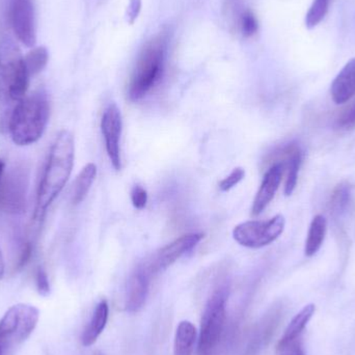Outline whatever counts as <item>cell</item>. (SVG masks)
Returning a JSON list of instances; mask_svg holds the SVG:
<instances>
[{"label": "cell", "instance_id": "obj_1", "mask_svg": "<svg viewBox=\"0 0 355 355\" xmlns=\"http://www.w3.org/2000/svg\"><path fill=\"white\" fill-rule=\"evenodd\" d=\"M74 137L68 130H62L50 149L49 157L40 182L37 193L35 221L42 220L48 207L60 193L74 166Z\"/></svg>", "mask_w": 355, "mask_h": 355}, {"label": "cell", "instance_id": "obj_2", "mask_svg": "<svg viewBox=\"0 0 355 355\" xmlns=\"http://www.w3.org/2000/svg\"><path fill=\"white\" fill-rule=\"evenodd\" d=\"M50 118V103L43 92H35L16 104L8 121V131L17 146L37 143L45 132Z\"/></svg>", "mask_w": 355, "mask_h": 355}, {"label": "cell", "instance_id": "obj_3", "mask_svg": "<svg viewBox=\"0 0 355 355\" xmlns=\"http://www.w3.org/2000/svg\"><path fill=\"white\" fill-rule=\"evenodd\" d=\"M166 39L151 40L141 50L128 87V97L137 102L145 98L162 79L166 60Z\"/></svg>", "mask_w": 355, "mask_h": 355}, {"label": "cell", "instance_id": "obj_4", "mask_svg": "<svg viewBox=\"0 0 355 355\" xmlns=\"http://www.w3.org/2000/svg\"><path fill=\"white\" fill-rule=\"evenodd\" d=\"M24 58L18 48L4 42L0 46V101L19 103L26 97L29 85Z\"/></svg>", "mask_w": 355, "mask_h": 355}, {"label": "cell", "instance_id": "obj_5", "mask_svg": "<svg viewBox=\"0 0 355 355\" xmlns=\"http://www.w3.org/2000/svg\"><path fill=\"white\" fill-rule=\"evenodd\" d=\"M229 288L220 285L211 294L205 306L198 339V354L212 355L218 346L227 321Z\"/></svg>", "mask_w": 355, "mask_h": 355}, {"label": "cell", "instance_id": "obj_6", "mask_svg": "<svg viewBox=\"0 0 355 355\" xmlns=\"http://www.w3.org/2000/svg\"><path fill=\"white\" fill-rule=\"evenodd\" d=\"M40 312L31 304L10 306L0 320V346L20 344L28 339L39 322Z\"/></svg>", "mask_w": 355, "mask_h": 355}, {"label": "cell", "instance_id": "obj_7", "mask_svg": "<svg viewBox=\"0 0 355 355\" xmlns=\"http://www.w3.org/2000/svg\"><path fill=\"white\" fill-rule=\"evenodd\" d=\"M283 215H275L268 220H250L236 225L233 237L244 248H261L275 242L285 230Z\"/></svg>", "mask_w": 355, "mask_h": 355}, {"label": "cell", "instance_id": "obj_8", "mask_svg": "<svg viewBox=\"0 0 355 355\" xmlns=\"http://www.w3.org/2000/svg\"><path fill=\"white\" fill-rule=\"evenodd\" d=\"M28 187V173L25 168H12L2 177L0 186V206L6 213L21 214L26 206V193Z\"/></svg>", "mask_w": 355, "mask_h": 355}, {"label": "cell", "instance_id": "obj_9", "mask_svg": "<svg viewBox=\"0 0 355 355\" xmlns=\"http://www.w3.org/2000/svg\"><path fill=\"white\" fill-rule=\"evenodd\" d=\"M8 21L16 37L26 47H33L37 41L35 12L33 0H10Z\"/></svg>", "mask_w": 355, "mask_h": 355}, {"label": "cell", "instance_id": "obj_10", "mask_svg": "<svg viewBox=\"0 0 355 355\" xmlns=\"http://www.w3.org/2000/svg\"><path fill=\"white\" fill-rule=\"evenodd\" d=\"M122 114L116 104H110L104 110L101 120V130L105 141L106 152L114 170L121 171V135H122Z\"/></svg>", "mask_w": 355, "mask_h": 355}, {"label": "cell", "instance_id": "obj_11", "mask_svg": "<svg viewBox=\"0 0 355 355\" xmlns=\"http://www.w3.org/2000/svg\"><path fill=\"white\" fill-rule=\"evenodd\" d=\"M155 271L151 263L139 265L131 275L127 289L126 309L129 313H137L145 306L149 294L150 283Z\"/></svg>", "mask_w": 355, "mask_h": 355}, {"label": "cell", "instance_id": "obj_12", "mask_svg": "<svg viewBox=\"0 0 355 355\" xmlns=\"http://www.w3.org/2000/svg\"><path fill=\"white\" fill-rule=\"evenodd\" d=\"M204 238L202 233H189L181 236L159 250L151 261V266L155 273L172 266L183 254L196 248Z\"/></svg>", "mask_w": 355, "mask_h": 355}, {"label": "cell", "instance_id": "obj_13", "mask_svg": "<svg viewBox=\"0 0 355 355\" xmlns=\"http://www.w3.org/2000/svg\"><path fill=\"white\" fill-rule=\"evenodd\" d=\"M284 172L285 166L283 162H277L267 171L252 202V213L254 216L260 215L270 204L281 185Z\"/></svg>", "mask_w": 355, "mask_h": 355}, {"label": "cell", "instance_id": "obj_14", "mask_svg": "<svg viewBox=\"0 0 355 355\" xmlns=\"http://www.w3.org/2000/svg\"><path fill=\"white\" fill-rule=\"evenodd\" d=\"M282 312L279 309H273L257 325L252 333L245 352L242 355H258L262 348L270 341L275 329L281 321Z\"/></svg>", "mask_w": 355, "mask_h": 355}, {"label": "cell", "instance_id": "obj_15", "mask_svg": "<svg viewBox=\"0 0 355 355\" xmlns=\"http://www.w3.org/2000/svg\"><path fill=\"white\" fill-rule=\"evenodd\" d=\"M331 98L338 105L347 103L355 96V58H352L333 81Z\"/></svg>", "mask_w": 355, "mask_h": 355}, {"label": "cell", "instance_id": "obj_16", "mask_svg": "<svg viewBox=\"0 0 355 355\" xmlns=\"http://www.w3.org/2000/svg\"><path fill=\"white\" fill-rule=\"evenodd\" d=\"M284 166H287V179L285 184L286 196H291L297 185L298 174L302 162V151L297 144H289L282 150Z\"/></svg>", "mask_w": 355, "mask_h": 355}, {"label": "cell", "instance_id": "obj_17", "mask_svg": "<svg viewBox=\"0 0 355 355\" xmlns=\"http://www.w3.org/2000/svg\"><path fill=\"white\" fill-rule=\"evenodd\" d=\"M108 314H110V308H108L107 302L101 300L96 306L95 312L81 336V343L85 347L94 345L98 338L103 333L107 324Z\"/></svg>", "mask_w": 355, "mask_h": 355}, {"label": "cell", "instance_id": "obj_18", "mask_svg": "<svg viewBox=\"0 0 355 355\" xmlns=\"http://www.w3.org/2000/svg\"><path fill=\"white\" fill-rule=\"evenodd\" d=\"M327 231V221L322 215H317L313 218L309 229L308 237L304 246V254L306 257H313L319 252Z\"/></svg>", "mask_w": 355, "mask_h": 355}, {"label": "cell", "instance_id": "obj_19", "mask_svg": "<svg viewBox=\"0 0 355 355\" xmlns=\"http://www.w3.org/2000/svg\"><path fill=\"white\" fill-rule=\"evenodd\" d=\"M196 340V329L189 321L178 327L174 342V355H191Z\"/></svg>", "mask_w": 355, "mask_h": 355}, {"label": "cell", "instance_id": "obj_20", "mask_svg": "<svg viewBox=\"0 0 355 355\" xmlns=\"http://www.w3.org/2000/svg\"><path fill=\"white\" fill-rule=\"evenodd\" d=\"M96 176H97V166L95 164H87L83 168L80 174L75 180L72 193L73 204H80L87 198V193L95 181Z\"/></svg>", "mask_w": 355, "mask_h": 355}, {"label": "cell", "instance_id": "obj_21", "mask_svg": "<svg viewBox=\"0 0 355 355\" xmlns=\"http://www.w3.org/2000/svg\"><path fill=\"white\" fill-rule=\"evenodd\" d=\"M315 311H316L315 304H311L304 306V308L292 319L291 322L288 325L279 342H288L292 341V340L300 339L302 331H304L306 325H308V323L310 322L311 319H312Z\"/></svg>", "mask_w": 355, "mask_h": 355}, {"label": "cell", "instance_id": "obj_22", "mask_svg": "<svg viewBox=\"0 0 355 355\" xmlns=\"http://www.w3.org/2000/svg\"><path fill=\"white\" fill-rule=\"evenodd\" d=\"M23 58H24L25 66H26L29 76H35L42 72L47 66L49 53H48L47 48L41 46V47L33 48Z\"/></svg>", "mask_w": 355, "mask_h": 355}, {"label": "cell", "instance_id": "obj_23", "mask_svg": "<svg viewBox=\"0 0 355 355\" xmlns=\"http://www.w3.org/2000/svg\"><path fill=\"white\" fill-rule=\"evenodd\" d=\"M331 0H314L309 8L306 16V25L308 28H314L327 16Z\"/></svg>", "mask_w": 355, "mask_h": 355}, {"label": "cell", "instance_id": "obj_24", "mask_svg": "<svg viewBox=\"0 0 355 355\" xmlns=\"http://www.w3.org/2000/svg\"><path fill=\"white\" fill-rule=\"evenodd\" d=\"M239 26L244 37H252L258 33L259 22L252 10H245L241 12L239 18Z\"/></svg>", "mask_w": 355, "mask_h": 355}, {"label": "cell", "instance_id": "obj_25", "mask_svg": "<svg viewBox=\"0 0 355 355\" xmlns=\"http://www.w3.org/2000/svg\"><path fill=\"white\" fill-rule=\"evenodd\" d=\"M350 200V189L347 185H340L331 198V209L334 212L341 213L347 208Z\"/></svg>", "mask_w": 355, "mask_h": 355}, {"label": "cell", "instance_id": "obj_26", "mask_svg": "<svg viewBox=\"0 0 355 355\" xmlns=\"http://www.w3.org/2000/svg\"><path fill=\"white\" fill-rule=\"evenodd\" d=\"M277 354L279 355H306L302 348V341L300 339L292 340L288 342H279L277 344Z\"/></svg>", "mask_w": 355, "mask_h": 355}, {"label": "cell", "instance_id": "obj_27", "mask_svg": "<svg viewBox=\"0 0 355 355\" xmlns=\"http://www.w3.org/2000/svg\"><path fill=\"white\" fill-rule=\"evenodd\" d=\"M244 176H245V172H244L243 168H235L229 176L225 177L219 183V188H220L221 191H229L232 188L235 187L243 179Z\"/></svg>", "mask_w": 355, "mask_h": 355}, {"label": "cell", "instance_id": "obj_28", "mask_svg": "<svg viewBox=\"0 0 355 355\" xmlns=\"http://www.w3.org/2000/svg\"><path fill=\"white\" fill-rule=\"evenodd\" d=\"M131 200L133 206L139 210H143L148 202V192L143 186L135 185L131 190Z\"/></svg>", "mask_w": 355, "mask_h": 355}, {"label": "cell", "instance_id": "obj_29", "mask_svg": "<svg viewBox=\"0 0 355 355\" xmlns=\"http://www.w3.org/2000/svg\"><path fill=\"white\" fill-rule=\"evenodd\" d=\"M35 287L40 295L48 296L50 293V283L47 273L42 267L35 271Z\"/></svg>", "mask_w": 355, "mask_h": 355}, {"label": "cell", "instance_id": "obj_30", "mask_svg": "<svg viewBox=\"0 0 355 355\" xmlns=\"http://www.w3.org/2000/svg\"><path fill=\"white\" fill-rule=\"evenodd\" d=\"M338 126L341 129H345V130L355 127V104L340 116L338 120Z\"/></svg>", "mask_w": 355, "mask_h": 355}, {"label": "cell", "instance_id": "obj_31", "mask_svg": "<svg viewBox=\"0 0 355 355\" xmlns=\"http://www.w3.org/2000/svg\"><path fill=\"white\" fill-rule=\"evenodd\" d=\"M141 10V0H129L127 8L126 18L129 24H133L137 21Z\"/></svg>", "mask_w": 355, "mask_h": 355}, {"label": "cell", "instance_id": "obj_32", "mask_svg": "<svg viewBox=\"0 0 355 355\" xmlns=\"http://www.w3.org/2000/svg\"><path fill=\"white\" fill-rule=\"evenodd\" d=\"M31 252H33V246L29 242L23 244L21 248L20 254H19L18 261H17L16 268L20 270L21 268L25 266L27 263L31 260Z\"/></svg>", "mask_w": 355, "mask_h": 355}, {"label": "cell", "instance_id": "obj_33", "mask_svg": "<svg viewBox=\"0 0 355 355\" xmlns=\"http://www.w3.org/2000/svg\"><path fill=\"white\" fill-rule=\"evenodd\" d=\"M4 271H6V267H4L3 256H2L1 248H0V279H3Z\"/></svg>", "mask_w": 355, "mask_h": 355}, {"label": "cell", "instance_id": "obj_34", "mask_svg": "<svg viewBox=\"0 0 355 355\" xmlns=\"http://www.w3.org/2000/svg\"><path fill=\"white\" fill-rule=\"evenodd\" d=\"M4 166H6V164L0 159V186H1L2 177H3Z\"/></svg>", "mask_w": 355, "mask_h": 355}, {"label": "cell", "instance_id": "obj_35", "mask_svg": "<svg viewBox=\"0 0 355 355\" xmlns=\"http://www.w3.org/2000/svg\"><path fill=\"white\" fill-rule=\"evenodd\" d=\"M2 352H3V349H2L1 346H0V355H2Z\"/></svg>", "mask_w": 355, "mask_h": 355}]
</instances>
